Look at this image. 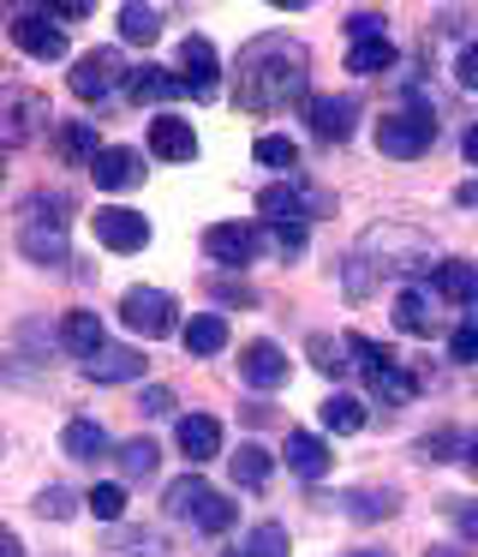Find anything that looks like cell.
Returning a JSON list of instances; mask_svg holds the SVG:
<instances>
[{"label":"cell","instance_id":"cell-51","mask_svg":"<svg viewBox=\"0 0 478 557\" xmlns=\"http://www.w3.org/2000/svg\"><path fill=\"white\" fill-rule=\"evenodd\" d=\"M425 557H466V552H425Z\"/></svg>","mask_w":478,"mask_h":557},{"label":"cell","instance_id":"cell-15","mask_svg":"<svg viewBox=\"0 0 478 557\" xmlns=\"http://www.w3.org/2000/svg\"><path fill=\"white\" fill-rule=\"evenodd\" d=\"M174 437H179V449H186V461H191V468H203V461H215V456H222V425H215L210 413H186Z\"/></svg>","mask_w":478,"mask_h":557},{"label":"cell","instance_id":"cell-24","mask_svg":"<svg viewBox=\"0 0 478 557\" xmlns=\"http://www.w3.org/2000/svg\"><path fill=\"white\" fill-rule=\"evenodd\" d=\"M102 150L108 145H96V126L90 121H66V126H60V157H66L72 169H90Z\"/></svg>","mask_w":478,"mask_h":557},{"label":"cell","instance_id":"cell-25","mask_svg":"<svg viewBox=\"0 0 478 557\" xmlns=\"http://www.w3.org/2000/svg\"><path fill=\"white\" fill-rule=\"evenodd\" d=\"M227 461H234V485H246V492L269 485V473H275V456L263 444H239V456H227Z\"/></svg>","mask_w":478,"mask_h":557},{"label":"cell","instance_id":"cell-18","mask_svg":"<svg viewBox=\"0 0 478 557\" xmlns=\"http://www.w3.org/2000/svg\"><path fill=\"white\" fill-rule=\"evenodd\" d=\"M287 468L299 473V480H323L329 473V444L311 432H287Z\"/></svg>","mask_w":478,"mask_h":557},{"label":"cell","instance_id":"cell-41","mask_svg":"<svg viewBox=\"0 0 478 557\" xmlns=\"http://www.w3.org/2000/svg\"><path fill=\"white\" fill-rule=\"evenodd\" d=\"M341 348H347V342H341ZM341 348H335L329 336H311V360H317L323 372H341V366H347V360H341Z\"/></svg>","mask_w":478,"mask_h":557},{"label":"cell","instance_id":"cell-17","mask_svg":"<svg viewBox=\"0 0 478 557\" xmlns=\"http://www.w3.org/2000/svg\"><path fill=\"white\" fill-rule=\"evenodd\" d=\"M179 90H186V85H179L167 66H150V61L131 66V78H126V97H131V102H174Z\"/></svg>","mask_w":478,"mask_h":557},{"label":"cell","instance_id":"cell-13","mask_svg":"<svg viewBox=\"0 0 478 557\" xmlns=\"http://www.w3.org/2000/svg\"><path fill=\"white\" fill-rule=\"evenodd\" d=\"M90 174H96L102 193H126V186L143 181V157H138V150H126V145H108L102 157L90 162Z\"/></svg>","mask_w":478,"mask_h":557},{"label":"cell","instance_id":"cell-31","mask_svg":"<svg viewBox=\"0 0 478 557\" xmlns=\"http://www.w3.org/2000/svg\"><path fill=\"white\" fill-rule=\"evenodd\" d=\"M323 425H329V432H358V425H365V401H358V396H329V401H323Z\"/></svg>","mask_w":478,"mask_h":557},{"label":"cell","instance_id":"cell-47","mask_svg":"<svg viewBox=\"0 0 478 557\" xmlns=\"http://www.w3.org/2000/svg\"><path fill=\"white\" fill-rule=\"evenodd\" d=\"M48 13H54V18H84L90 7H84V0H60V7H48Z\"/></svg>","mask_w":478,"mask_h":557},{"label":"cell","instance_id":"cell-21","mask_svg":"<svg viewBox=\"0 0 478 557\" xmlns=\"http://www.w3.org/2000/svg\"><path fill=\"white\" fill-rule=\"evenodd\" d=\"M60 342H66L78 360H96V354L108 348V342H102V318H96V312H66V324H60Z\"/></svg>","mask_w":478,"mask_h":557},{"label":"cell","instance_id":"cell-11","mask_svg":"<svg viewBox=\"0 0 478 557\" xmlns=\"http://www.w3.org/2000/svg\"><path fill=\"white\" fill-rule=\"evenodd\" d=\"M179 85H186L191 97H203V102L215 97V42L210 37L179 42Z\"/></svg>","mask_w":478,"mask_h":557},{"label":"cell","instance_id":"cell-50","mask_svg":"<svg viewBox=\"0 0 478 557\" xmlns=\"http://www.w3.org/2000/svg\"><path fill=\"white\" fill-rule=\"evenodd\" d=\"M466 468L478 473V437H473V444H466Z\"/></svg>","mask_w":478,"mask_h":557},{"label":"cell","instance_id":"cell-40","mask_svg":"<svg viewBox=\"0 0 478 557\" xmlns=\"http://www.w3.org/2000/svg\"><path fill=\"white\" fill-rule=\"evenodd\" d=\"M72 509H78V504H72V492H66V485H48V492L36 497V516H54V521H66Z\"/></svg>","mask_w":478,"mask_h":557},{"label":"cell","instance_id":"cell-39","mask_svg":"<svg viewBox=\"0 0 478 557\" xmlns=\"http://www.w3.org/2000/svg\"><path fill=\"white\" fill-rule=\"evenodd\" d=\"M449 354H454V360H478V312L461 318V330L449 336Z\"/></svg>","mask_w":478,"mask_h":557},{"label":"cell","instance_id":"cell-36","mask_svg":"<svg viewBox=\"0 0 478 557\" xmlns=\"http://www.w3.org/2000/svg\"><path fill=\"white\" fill-rule=\"evenodd\" d=\"M84 504H90L96 521H120V516H126V485H96Z\"/></svg>","mask_w":478,"mask_h":557},{"label":"cell","instance_id":"cell-12","mask_svg":"<svg viewBox=\"0 0 478 557\" xmlns=\"http://www.w3.org/2000/svg\"><path fill=\"white\" fill-rule=\"evenodd\" d=\"M323 205H329L323 193H299L293 181H287V186H263V193H257L263 222H305L311 210H323Z\"/></svg>","mask_w":478,"mask_h":557},{"label":"cell","instance_id":"cell-48","mask_svg":"<svg viewBox=\"0 0 478 557\" xmlns=\"http://www.w3.org/2000/svg\"><path fill=\"white\" fill-rule=\"evenodd\" d=\"M461 150H466V162L478 169V126H466V138H461Z\"/></svg>","mask_w":478,"mask_h":557},{"label":"cell","instance_id":"cell-20","mask_svg":"<svg viewBox=\"0 0 478 557\" xmlns=\"http://www.w3.org/2000/svg\"><path fill=\"white\" fill-rule=\"evenodd\" d=\"M210 497H215V492L203 485V473L191 468V473H179V480L167 485V497H162V504H167V516H179V521H198V509L210 504Z\"/></svg>","mask_w":478,"mask_h":557},{"label":"cell","instance_id":"cell-22","mask_svg":"<svg viewBox=\"0 0 478 557\" xmlns=\"http://www.w3.org/2000/svg\"><path fill=\"white\" fill-rule=\"evenodd\" d=\"M60 449H66L72 461H102L108 456V432L96 420H72L66 432H60Z\"/></svg>","mask_w":478,"mask_h":557},{"label":"cell","instance_id":"cell-30","mask_svg":"<svg viewBox=\"0 0 478 557\" xmlns=\"http://www.w3.org/2000/svg\"><path fill=\"white\" fill-rule=\"evenodd\" d=\"M120 473H126V480H150L155 473V461H162V449L150 444V437H131V444H120Z\"/></svg>","mask_w":478,"mask_h":557},{"label":"cell","instance_id":"cell-29","mask_svg":"<svg viewBox=\"0 0 478 557\" xmlns=\"http://www.w3.org/2000/svg\"><path fill=\"white\" fill-rule=\"evenodd\" d=\"M120 37L150 49V42L162 37V13H155V7H120Z\"/></svg>","mask_w":478,"mask_h":557},{"label":"cell","instance_id":"cell-4","mask_svg":"<svg viewBox=\"0 0 478 557\" xmlns=\"http://www.w3.org/2000/svg\"><path fill=\"white\" fill-rule=\"evenodd\" d=\"M131 78V66L120 61V49H90V54H78V61H72V97L78 102H108L114 97V85H126Z\"/></svg>","mask_w":478,"mask_h":557},{"label":"cell","instance_id":"cell-7","mask_svg":"<svg viewBox=\"0 0 478 557\" xmlns=\"http://www.w3.org/2000/svg\"><path fill=\"white\" fill-rule=\"evenodd\" d=\"M12 42H18L30 61H60V54H66V30L54 25V13H18L12 18Z\"/></svg>","mask_w":478,"mask_h":557},{"label":"cell","instance_id":"cell-43","mask_svg":"<svg viewBox=\"0 0 478 557\" xmlns=\"http://www.w3.org/2000/svg\"><path fill=\"white\" fill-rule=\"evenodd\" d=\"M143 413H150V420H162V413H174V389H162V384H150L143 389V401H138Z\"/></svg>","mask_w":478,"mask_h":557},{"label":"cell","instance_id":"cell-49","mask_svg":"<svg viewBox=\"0 0 478 557\" xmlns=\"http://www.w3.org/2000/svg\"><path fill=\"white\" fill-rule=\"evenodd\" d=\"M0 557H24V545H18V533H0Z\"/></svg>","mask_w":478,"mask_h":557},{"label":"cell","instance_id":"cell-2","mask_svg":"<svg viewBox=\"0 0 478 557\" xmlns=\"http://www.w3.org/2000/svg\"><path fill=\"white\" fill-rule=\"evenodd\" d=\"M18 246L36 264H66V193H36L18 210Z\"/></svg>","mask_w":478,"mask_h":557},{"label":"cell","instance_id":"cell-37","mask_svg":"<svg viewBox=\"0 0 478 557\" xmlns=\"http://www.w3.org/2000/svg\"><path fill=\"white\" fill-rule=\"evenodd\" d=\"M263 240H269V252H281V258L305 252V228H299V222H269V228H263Z\"/></svg>","mask_w":478,"mask_h":557},{"label":"cell","instance_id":"cell-19","mask_svg":"<svg viewBox=\"0 0 478 557\" xmlns=\"http://www.w3.org/2000/svg\"><path fill=\"white\" fill-rule=\"evenodd\" d=\"M84 372L96 384H126V377H143V354L138 348H102L96 360H84Z\"/></svg>","mask_w":478,"mask_h":557},{"label":"cell","instance_id":"cell-28","mask_svg":"<svg viewBox=\"0 0 478 557\" xmlns=\"http://www.w3.org/2000/svg\"><path fill=\"white\" fill-rule=\"evenodd\" d=\"M30 114H48V102L30 97V90H12L7 97V145H24V138H30Z\"/></svg>","mask_w":478,"mask_h":557},{"label":"cell","instance_id":"cell-9","mask_svg":"<svg viewBox=\"0 0 478 557\" xmlns=\"http://www.w3.org/2000/svg\"><path fill=\"white\" fill-rule=\"evenodd\" d=\"M263 246L269 240H263L257 228H239V222H215V228H203V252H210L215 264H251Z\"/></svg>","mask_w":478,"mask_h":557},{"label":"cell","instance_id":"cell-26","mask_svg":"<svg viewBox=\"0 0 478 557\" xmlns=\"http://www.w3.org/2000/svg\"><path fill=\"white\" fill-rule=\"evenodd\" d=\"M222 348H227V318L222 312H198L186 324V354L203 360V354H222Z\"/></svg>","mask_w":478,"mask_h":557},{"label":"cell","instance_id":"cell-14","mask_svg":"<svg viewBox=\"0 0 478 557\" xmlns=\"http://www.w3.org/2000/svg\"><path fill=\"white\" fill-rule=\"evenodd\" d=\"M150 150L162 162H191L198 157V133H191V121H179V114H162V121H150Z\"/></svg>","mask_w":478,"mask_h":557},{"label":"cell","instance_id":"cell-5","mask_svg":"<svg viewBox=\"0 0 478 557\" xmlns=\"http://www.w3.org/2000/svg\"><path fill=\"white\" fill-rule=\"evenodd\" d=\"M430 138H437V121L430 114H382L377 121V150L394 162H413L430 150Z\"/></svg>","mask_w":478,"mask_h":557},{"label":"cell","instance_id":"cell-6","mask_svg":"<svg viewBox=\"0 0 478 557\" xmlns=\"http://www.w3.org/2000/svg\"><path fill=\"white\" fill-rule=\"evenodd\" d=\"M174 294H162V288H126V300H120V318H126V330H138L143 342H155V336H167L174 330Z\"/></svg>","mask_w":478,"mask_h":557},{"label":"cell","instance_id":"cell-1","mask_svg":"<svg viewBox=\"0 0 478 557\" xmlns=\"http://www.w3.org/2000/svg\"><path fill=\"white\" fill-rule=\"evenodd\" d=\"M311 85V61L299 42L287 37H257L239 49V109L246 114H275L287 102H299ZM311 102V97H305Z\"/></svg>","mask_w":478,"mask_h":557},{"label":"cell","instance_id":"cell-38","mask_svg":"<svg viewBox=\"0 0 478 557\" xmlns=\"http://www.w3.org/2000/svg\"><path fill=\"white\" fill-rule=\"evenodd\" d=\"M198 528H203V533H227V528H234V504H227V497L215 492L210 504L198 509Z\"/></svg>","mask_w":478,"mask_h":557},{"label":"cell","instance_id":"cell-42","mask_svg":"<svg viewBox=\"0 0 478 557\" xmlns=\"http://www.w3.org/2000/svg\"><path fill=\"white\" fill-rule=\"evenodd\" d=\"M347 30H353V42H377L382 37V13H353Z\"/></svg>","mask_w":478,"mask_h":557},{"label":"cell","instance_id":"cell-8","mask_svg":"<svg viewBox=\"0 0 478 557\" xmlns=\"http://www.w3.org/2000/svg\"><path fill=\"white\" fill-rule=\"evenodd\" d=\"M96 240H102L108 252H143V246H150V222H143L138 210L108 205V210H96Z\"/></svg>","mask_w":478,"mask_h":557},{"label":"cell","instance_id":"cell-52","mask_svg":"<svg viewBox=\"0 0 478 557\" xmlns=\"http://www.w3.org/2000/svg\"><path fill=\"white\" fill-rule=\"evenodd\" d=\"M353 557H389V552H353Z\"/></svg>","mask_w":478,"mask_h":557},{"label":"cell","instance_id":"cell-33","mask_svg":"<svg viewBox=\"0 0 478 557\" xmlns=\"http://www.w3.org/2000/svg\"><path fill=\"white\" fill-rule=\"evenodd\" d=\"M257 162H263V169L293 174V169H299V145H293V138H281V133H263V138H257Z\"/></svg>","mask_w":478,"mask_h":557},{"label":"cell","instance_id":"cell-32","mask_svg":"<svg viewBox=\"0 0 478 557\" xmlns=\"http://www.w3.org/2000/svg\"><path fill=\"white\" fill-rule=\"evenodd\" d=\"M394 324H401L406 336H430V324H437V318H430L425 294H413V288H406L401 300H394Z\"/></svg>","mask_w":478,"mask_h":557},{"label":"cell","instance_id":"cell-23","mask_svg":"<svg viewBox=\"0 0 478 557\" xmlns=\"http://www.w3.org/2000/svg\"><path fill=\"white\" fill-rule=\"evenodd\" d=\"M430 288H437L442 300H454V306H478V270L473 264H437Z\"/></svg>","mask_w":478,"mask_h":557},{"label":"cell","instance_id":"cell-46","mask_svg":"<svg viewBox=\"0 0 478 557\" xmlns=\"http://www.w3.org/2000/svg\"><path fill=\"white\" fill-rule=\"evenodd\" d=\"M454 528H461L466 540L478 545V504H454Z\"/></svg>","mask_w":478,"mask_h":557},{"label":"cell","instance_id":"cell-10","mask_svg":"<svg viewBox=\"0 0 478 557\" xmlns=\"http://www.w3.org/2000/svg\"><path fill=\"white\" fill-rule=\"evenodd\" d=\"M305 121H311V138H323V145H341V138H353L358 102H353V97H311V102H305Z\"/></svg>","mask_w":478,"mask_h":557},{"label":"cell","instance_id":"cell-27","mask_svg":"<svg viewBox=\"0 0 478 557\" xmlns=\"http://www.w3.org/2000/svg\"><path fill=\"white\" fill-rule=\"evenodd\" d=\"M389 66H394V42H389V37H377V42H353V49H347V73H358V78L389 73Z\"/></svg>","mask_w":478,"mask_h":557},{"label":"cell","instance_id":"cell-53","mask_svg":"<svg viewBox=\"0 0 478 557\" xmlns=\"http://www.w3.org/2000/svg\"><path fill=\"white\" fill-rule=\"evenodd\" d=\"M239 557H246V552H239Z\"/></svg>","mask_w":478,"mask_h":557},{"label":"cell","instance_id":"cell-45","mask_svg":"<svg viewBox=\"0 0 478 557\" xmlns=\"http://www.w3.org/2000/svg\"><path fill=\"white\" fill-rule=\"evenodd\" d=\"M454 78H461L466 90H478V42H473V49H461V66H454Z\"/></svg>","mask_w":478,"mask_h":557},{"label":"cell","instance_id":"cell-44","mask_svg":"<svg viewBox=\"0 0 478 557\" xmlns=\"http://www.w3.org/2000/svg\"><path fill=\"white\" fill-rule=\"evenodd\" d=\"M454 444H461L454 432H430L425 444H418V456H425V461H449V449H454Z\"/></svg>","mask_w":478,"mask_h":557},{"label":"cell","instance_id":"cell-35","mask_svg":"<svg viewBox=\"0 0 478 557\" xmlns=\"http://www.w3.org/2000/svg\"><path fill=\"white\" fill-rule=\"evenodd\" d=\"M347 516H353V521L394 516V492H347Z\"/></svg>","mask_w":478,"mask_h":557},{"label":"cell","instance_id":"cell-34","mask_svg":"<svg viewBox=\"0 0 478 557\" xmlns=\"http://www.w3.org/2000/svg\"><path fill=\"white\" fill-rule=\"evenodd\" d=\"M293 545H287V528L281 521H263V528H251V540H246V557H287Z\"/></svg>","mask_w":478,"mask_h":557},{"label":"cell","instance_id":"cell-3","mask_svg":"<svg viewBox=\"0 0 478 557\" xmlns=\"http://www.w3.org/2000/svg\"><path fill=\"white\" fill-rule=\"evenodd\" d=\"M347 354H353V366L365 372L370 396H382V408H406V401L418 396V377L406 372L389 348H377V342H365V336H347Z\"/></svg>","mask_w":478,"mask_h":557},{"label":"cell","instance_id":"cell-16","mask_svg":"<svg viewBox=\"0 0 478 557\" xmlns=\"http://www.w3.org/2000/svg\"><path fill=\"white\" fill-rule=\"evenodd\" d=\"M239 372H246V384L275 389V384H287V354L275 348V342H251V348L239 354Z\"/></svg>","mask_w":478,"mask_h":557}]
</instances>
